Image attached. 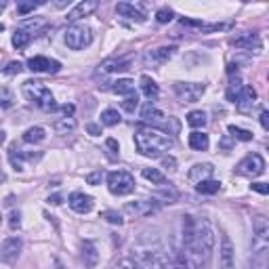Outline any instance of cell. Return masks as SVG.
<instances>
[{"instance_id": "cell-1", "label": "cell", "mask_w": 269, "mask_h": 269, "mask_svg": "<svg viewBox=\"0 0 269 269\" xmlns=\"http://www.w3.org/2000/svg\"><path fill=\"white\" fill-rule=\"evenodd\" d=\"M212 248H214V229H212L210 221L208 219H195L193 234H191L189 242L185 244L189 263L193 267H204L210 261Z\"/></svg>"}, {"instance_id": "cell-2", "label": "cell", "mask_w": 269, "mask_h": 269, "mask_svg": "<svg viewBox=\"0 0 269 269\" xmlns=\"http://www.w3.org/2000/svg\"><path fill=\"white\" fill-rule=\"evenodd\" d=\"M173 145H175L173 137H168L162 131H156V129H139L135 133V148L143 156L158 158V156H162L164 152H168Z\"/></svg>"}, {"instance_id": "cell-3", "label": "cell", "mask_w": 269, "mask_h": 269, "mask_svg": "<svg viewBox=\"0 0 269 269\" xmlns=\"http://www.w3.org/2000/svg\"><path fill=\"white\" fill-rule=\"evenodd\" d=\"M21 93H23V97H26L32 105L40 107V110H44V112L57 110L55 97H53V93L46 88V84L40 82V80H26V82L21 84Z\"/></svg>"}, {"instance_id": "cell-4", "label": "cell", "mask_w": 269, "mask_h": 269, "mask_svg": "<svg viewBox=\"0 0 269 269\" xmlns=\"http://www.w3.org/2000/svg\"><path fill=\"white\" fill-rule=\"evenodd\" d=\"M135 261L139 265H145V267H152V269H166L170 265V255L162 246L158 244H150V246H137L135 248Z\"/></svg>"}, {"instance_id": "cell-5", "label": "cell", "mask_w": 269, "mask_h": 269, "mask_svg": "<svg viewBox=\"0 0 269 269\" xmlns=\"http://www.w3.org/2000/svg\"><path fill=\"white\" fill-rule=\"evenodd\" d=\"M93 42V30L86 23H71L65 30V44L71 51H82Z\"/></svg>"}, {"instance_id": "cell-6", "label": "cell", "mask_w": 269, "mask_h": 269, "mask_svg": "<svg viewBox=\"0 0 269 269\" xmlns=\"http://www.w3.org/2000/svg\"><path fill=\"white\" fill-rule=\"evenodd\" d=\"M107 189L114 195H129L135 191V177L127 170H114L107 175Z\"/></svg>"}, {"instance_id": "cell-7", "label": "cell", "mask_w": 269, "mask_h": 269, "mask_svg": "<svg viewBox=\"0 0 269 269\" xmlns=\"http://www.w3.org/2000/svg\"><path fill=\"white\" fill-rule=\"evenodd\" d=\"M175 93L185 103H195V101H200L202 95L206 93V84H202V82H177Z\"/></svg>"}, {"instance_id": "cell-8", "label": "cell", "mask_w": 269, "mask_h": 269, "mask_svg": "<svg viewBox=\"0 0 269 269\" xmlns=\"http://www.w3.org/2000/svg\"><path fill=\"white\" fill-rule=\"evenodd\" d=\"M21 250H23V242H21L19 236H13V238L5 240L3 244H0V263H7V265L17 263Z\"/></svg>"}, {"instance_id": "cell-9", "label": "cell", "mask_w": 269, "mask_h": 269, "mask_svg": "<svg viewBox=\"0 0 269 269\" xmlns=\"http://www.w3.org/2000/svg\"><path fill=\"white\" fill-rule=\"evenodd\" d=\"M238 173L244 177H261L265 173V160L261 154H248L238 164Z\"/></svg>"}, {"instance_id": "cell-10", "label": "cell", "mask_w": 269, "mask_h": 269, "mask_svg": "<svg viewBox=\"0 0 269 269\" xmlns=\"http://www.w3.org/2000/svg\"><path fill=\"white\" fill-rule=\"evenodd\" d=\"M175 46H160V48H154V51H148L145 55H143V63H145L148 67H158L166 63L173 55H175Z\"/></svg>"}, {"instance_id": "cell-11", "label": "cell", "mask_w": 269, "mask_h": 269, "mask_svg": "<svg viewBox=\"0 0 269 269\" xmlns=\"http://www.w3.org/2000/svg\"><path fill=\"white\" fill-rule=\"evenodd\" d=\"M236 267V250L231 244L229 236H221V248H219V269H234Z\"/></svg>"}, {"instance_id": "cell-12", "label": "cell", "mask_w": 269, "mask_h": 269, "mask_svg": "<svg viewBox=\"0 0 269 269\" xmlns=\"http://www.w3.org/2000/svg\"><path fill=\"white\" fill-rule=\"evenodd\" d=\"M28 69L38 71V74H57L61 69V63L55 59H48V57H32L28 61Z\"/></svg>"}, {"instance_id": "cell-13", "label": "cell", "mask_w": 269, "mask_h": 269, "mask_svg": "<svg viewBox=\"0 0 269 269\" xmlns=\"http://www.w3.org/2000/svg\"><path fill=\"white\" fill-rule=\"evenodd\" d=\"M158 210H160V204L156 200H139L135 204L124 206V212L135 214V217H150V214H156Z\"/></svg>"}, {"instance_id": "cell-14", "label": "cell", "mask_w": 269, "mask_h": 269, "mask_svg": "<svg viewBox=\"0 0 269 269\" xmlns=\"http://www.w3.org/2000/svg\"><path fill=\"white\" fill-rule=\"evenodd\" d=\"M80 257H82V263H84L86 269H93L99 263L97 244L93 240H82V244H80Z\"/></svg>"}, {"instance_id": "cell-15", "label": "cell", "mask_w": 269, "mask_h": 269, "mask_svg": "<svg viewBox=\"0 0 269 269\" xmlns=\"http://www.w3.org/2000/svg\"><path fill=\"white\" fill-rule=\"evenodd\" d=\"M69 208L74 210V212H80V214H86V212H91L93 208V198L91 195H86L82 191H74L69 195Z\"/></svg>"}, {"instance_id": "cell-16", "label": "cell", "mask_w": 269, "mask_h": 269, "mask_svg": "<svg viewBox=\"0 0 269 269\" xmlns=\"http://www.w3.org/2000/svg\"><path fill=\"white\" fill-rule=\"evenodd\" d=\"M97 7H99L97 0H84V3H78L74 9L67 13V19L69 21H78V19H82V17H88L91 13H95Z\"/></svg>"}, {"instance_id": "cell-17", "label": "cell", "mask_w": 269, "mask_h": 269, "mask_svg": "<svg viewBox=\"0 0 269 269\" xmlns=\"http://www.w3.org/2000/svg\"><path fill=\"white\" fill-rule=\"evenodd\" d=\"M231 44H234L236 48H246V51H250V53H259L261 51V38L257 34H242V36H238V38H234L231 40Z\"/></svg>"}, {"instance_id": "cell-18", "label": "cell", "mask_w": 269, "mask_h": 269, "mask_svg": "<svg viewBox=\"0 0 269 269\" xmlns=\"http://www.w3.org/2000/svg\"><path fill=\"white\" fill-rule=\"evenodd\" d=\"M257 101V91L253 86H242V93L238 95L236 99V105H238V110L240 112H250L253 110V105Z\"/></svg>"}, {"instance_id": "cell-19", "label": "cell", "mask_w": 269, "mask_h": 269, "mask_svg": "<svg viewBox=\"0 0 269 269\" xmlns=\"http://www.w3.org/2000/svg\"><path fill=\"white\" fill-rule=\"evenodd\" d=\"M212 164H208V162H204V164H195V166H191L189 168V173H187V179L191 183H202V181H206V179H210V175H212Z\"/></svg>"}, {"instance_id": "cell-20", "label": "cell", "mask_w": 269, "mask_h": 269, "mask_svg": "<svg viewBox=\"0 0 269 269\" xmlns=\"http://www.w3.org/2000/svg\"><path fill=\"white\" fill-rule=\"evenodd\" d=\"M116 13L122 15V17H127V19H133V21H145V15H143L135 5L131 3H118L116 5Z\"/></svg>"}, {"instance_id": "cell-21", "label": "cell", "mask_w": 269, "mask_h": 269, "mask_svg": "<svg viewBox=\"0 0 269 269\" xmlns=\"http://www.w3.org/2000/svg\"><path fill=\"white\" fill-rule=\"evenodd\" d=\"M99 67L107 71V74H118V71H127L131 67V61L129 59H105Z\"/></svg>"}, {"instance_id": "cell-22", "label": "cell", "mask_w": 269, "mask_h": 269, "mask_svg": "<svg viewBox=\"0 0 269 269\" xmlns=\"http://www.w3.org/2000/svg\"><path fill=\"white\" fill-rule=\"evenodd\" d=\"M141 118L145 120V122H152V124H160V122H164V112H160V110H156V107L152 105V103H148L145 107L141 110Z\"/></svg>"}, {"instance_id": "cell-23", "label": "cell", "mask_w": 269, "mask_h": 269, "mask_svg": "<svg viewBox=\"0 0 269 269\" xmlns=\"http://www.w3.org/2000/svg\"><path fill=\"white\" fill-rule=\"evenodd\" d=\"M210 145V141H208V135L206 133H191L189 135V148L195 150V152H206Z\"/></svg>"}, {"instance_id": "cell-24", "label": "cell", "mask_w": 269, "mask_h": 269, "mask_svg": "<svg viewBox=\"0 0 269 269\" xmlns=\"http://www.w3.org/2000/svg\"><path fill=\"white\" fill-rule=\"evenodd\" d=\"M141 91H143V95H145L150 101H156L158 95H160L158 84H156L150 76H141Z\"/></svg>"}, {"instance_id": "cell-25", "label": "cell", "mask_w": 269, "mask_h": 269, "mask_svg": "<svg viewBox=\"0 0 269 269\" xmlns=\"http://www.w3.org/2000/svg\"><path fill=\"white\" fill-rule=\"evenodd\" d=\"M253 231H255V236H257L261 242H265V240L269 238V221L263 217V214L255 217V221H253Z\"/></svg>"}, {"instance_id": "cell-26", "label": "cell", "mask_w": 269, "mask_h": 269, "mask_svg": "<svg viewBox=\"0 0 269 269\" xmlns=\"http://www.w3.org/2000/svg\"><path fill=\"white\" fill-rule=\"evenodd\" d=\"M112 91L118 93V95H124V97H129V95H135V82L129 80V78H122V80H116L114 86H112Z\"/></svg>"}, {"instance_id": "cell-27", "label": "cell", "mask_w": 269, "mask_h": 269, "mask_svg": "<svg viewBox=\"0 0 269 269\" xmlns=\"http://www.w3.org/2000/svg\"><path fill=\"white\" fill-rule=\"evenodd\" d=\"M9 160H11V166H13L17 173L23 170V152L17 148V143H13V145L9 148Z\"/></svg>"}, {"instance_id": "cell-28", "label": "cell", "mask_w": 269, "mask_h": 269, "mask_svg": "<svg viewBox=\"0 0 269 269\" xmlns=\"http://www.w3.org/2000/svg\"><path fill=\"white\" fill-rule=\"evenodd\" d=\"M219 189H221V183L219 181H212V179H206V181L195 185V191L202 193V195H212V193H217Z\"/></svg>"}, {"instance_id": "cell-29", "label": "cell", "mask_w": 269, "mask_h": 269, "mask_svg": "<svg viewBox=\"0 0 269 269\" xmlns=\"http://www.w3.org/2000/svg\"><path fill=\"white\" fill-rule=\"evenodd\" d=\"M44 137H46V133H44V129H40V127H30V129L23 133V141H26V143H40V141H44Z\"/></svg>"}, {"instance_id": "cell-30", "label": "cell", "mask_w": 269, "mask_h": 269, "mask_svg": "<svg viewBox=\"0 0 269 269\" xmlns=\"http://www.w3.org/2000/svg\"><path fill=\"white\" fill-rule=\"evenodd\" d=\"M30 40H32V34L30 32H26V30H15V34H13V46L15 48H26L30 44Z\"/></svg>"}, {"instance_id": "cell-31", "label": "cell", "mask_w": 269, "mask_h": 269, "mask_svg": "<svg viewBox=\"0 0 269 269\" xmlns=\"http://www.w3.org/2000/svg\"><path fill=\"white\" fill-rule=\"evenodd\" d=\"M74 129H76V118L74 116H71V118L65 116V118H61V120L55 122V131L61 133V135H67V133H71Z\"/></svg>"}, {"instance_id": "cell-32", "label": "cell", "mask_w": 269, "mask_h": 269, "mask_svg": "<svg viewBox=\"0 0 269 269\" xmlns=\"http://www.w3.org/2000/svg\"><path fill=\"white\" fill-rule=\"evenodd\" d=\"M143 177H145L148 181H152L154 185H166V177L158 168H143Z\"/></svg>"}, {"instance_id": "cell-33", "label": "cell", "mask_w": 269, "mask_h": 269, "mask_svg": "<svg viewBox=\"0 0 269 269\" xmlns=\"http://www.w3.org/2000/svg\"><path fill=\"white\" fill-rule=\"evenodd\" d=\"M187 124H189V127H193V129H202L204 124H206V114L200 112V110L189 112L187 114Z\"/></svg>"}, {"instance_id": "cell-34", "label": "cell", "mask_w": 269, "mask_h": 269, "mask_svg": "<svg viewBox=\"0 0 269 269\" xmlns=\"http://www.w3.org/2000/svg\"><path fill=\"white\" fill-rule=\"evenodd\" d=\"M120 122V114H118V110H105L103 114H101V124L103 127H116V124Z\"/></svg>"}, {"instance_id": "cell-35", "label": "cell", "mask_w": 269, "mask_h": 269, "mask_svg": "<svg viewBox=\"0 0 269 269\" xmlns=\"http://www.w3.org/2000/svg\"><path fill=\"white\" fill-rule=\"evenodd\" d=\"M227 131H229V135H231V137L238 139V141H250V139H253V133L246 131V129L236 127V124H231V127H229Z\"/></svg>"}, {"instance_id": "cell-36", "label": "cell", "mask_w": 269, "mask_h": 269, "mask_svg": "<svg viewBox=\"0 0 269 269\" xmlns=\"http://www.w3.org/2000/svg\"><path fill=\"white\" fill-rule=\"evenodd\" d=\"M242 86H244V84H242V80L236 76V80H231V84H229V88H227V99L236 103L238 95L242 93Z\"/></svg>"}, {"instance_id": "cell-37", "label": "cell", "mask_w": 269, "mask_h": 269, "mask_svg": "<svg viewBox=\"0 0 269 269\" xmlns=\"http://www.w3.org/2000/svg\"><path fill=\"white\" fill-rule=\"evenodd\" d=\"M13 103H15L13 93L9 91V88H0V107H3V110H11Z\"/></svg>"}, {"instance_id": "cell-38", "label": "cell", "mask_w": 269, "mask_h": 269, "mask_svg": "<svg viewBox=\"0 0 269 269\" xmlns=\"http://www.w3.org/2000/svg\"><path fill=\"white\" fill-rule=\"evenodd\" d=\"M101 219H105L107 223H112V225H122V223H124L122 214L116 212V210H105V212L101 214Z\"/></svg>"}, {"instance_id": "cell-39", "label": "cell", "mask_w": 269, "mask_h": 269, "mask_svg": "<svg viewBox=\"0 0 269 269\" xmlns=\"http://www.w3.org/2000/svg\"><path fill=\"white\" fill-rule=\"evenodd\" d=\"M173 17H175V13H173V9H168V7L158 9V13H156L158 23H168V21H173Z\"/></svg>"}, {"instance_id": "cell-40", "label": "cell", "mask_w": 269, "mask_h": 269, "mask_svg": "<svg viewBox=\"0 0 269 269\" xmlns=\"http://www.w3.org/2000/svg\"><path fill=\"white\" fill-rule=\"evenodd\" d=\"M114 269H141V265L133 257H127V259H120Z\"/></svg>"}, {"instance_id": "cell-41", "label": "cell", "mask_w": 269, "mask_h": 269, "mask_svg": "<svg viewBox=\"0 0 269 269\" xmlns=\"http://www.w3.org/2000/svg\"><path fill=\"white\" fill-rule=\"evenodd\" d=\"M137 105H139V97H137V93H135V95H129L127 99L122 101V107H124L127 112H131V114L137 110Z\"/></svg>"}, {"instance_id": "cell-42", "label": "cell", "mask_w": 269, "mask_h": 269, "mask_svg": "<svg viewBox=\"0 0 269 269\" xmlns=\"http://www.w3.org/2000/svg\"><path fill=\"white\" fill-rule=\"evenodd\" d=\"M9 227L13 231L21 227V212L19 210H11V214H9Z\"/></svg>"}, {"instance_id": "cell-43", "label": "cell", "mask_w": 269, "mask_h": 269, "mask_svg": "<svg viewBox=\"0 0 269 269\" xmlns=\"http://www.w3.org/2000/svg\"><path fill=\"white\" fill-rule=\"evenodd\" d=\"M42 3H34V0H32V3H19V5H17V13H19V15H28V13H32L36 7H40Z\"/></svg>"}, {"instance_id": "cell-44", "label": "cell", "mask_w": 269, "mask_h": 269, "mask_svg": "<svg viewBox=\"0 0 269 269\" xmlns=\"http://www.w3.org/2000/svg\"><path fill=\"white\" fill-rule=\"evenodd\" d=\"M103 177H105L103 170H93L91 175L86 177V183H88V185H99V183L103 181Z\"/></svg>"}, {"instance_id": "cell-45", "label": "cell", "mask_w": 269, "mask_h": 269, "mask_svg": "<svg viewBox=\"0 0 269 269\" xmlns=\"http://www.w3.org/2000/svg\"><path fill=\"white\" fill-rule=\"evenodd\" d=\"M21 69H23V65H21L19 61H11V63L5 67V74H7V76H15V74H19Z\"/></svg>"}, {"instance_id": "cell-46", "label": "cell", "mask_w": 269, "mask_h": 269, "mask_svg": "<svg viewBox=\"0 0 269 269\" xmlns=\"http://www.w3.org/2000/svg\"><path fill=\"white\" fill-rule=\"evenodd\" d=\"M250 189H255V191H259V193H263V195L269 193V185H267V183H253V185H250Z\"/></svg>"}, {"instance_id": "cell-47", "label": "cell", "mask_w": 269, "mask_h": 269, "mask_svg": "<svg viewBox=\"0 0 269 269\" xmlns=\"http://www.w3.org/2000/svg\"><path fill=\"white\" fill-rule=\"evenodd\" d=\"M162 166H164V168H168V170H175L177 160H175V158H170V156H166V158H162Z\"/></svg>"}, {"instance_id": "cell-48", "label": "cell", "mask_w": 269, "mask_h": 269, "mask_svg": "<svg viewBox=\"0 0 269 269\" xmlns=\"http://www.w3.org/2000/svg\"><path fill=\"white\" fill-rule=\"evenodd\" d=\"M261 127H263L265 131L269 129V112H267V110L261 112Z\"/></svg>"}, {"instance_id": "cell-49", "label": "cell", "mask_w": 269, "mask_h": 269, "mask_svg": "<svg viewBox=\"0 0 269 269\" xmlns=\"http://www.w3.org/2000/svg\"><path fill=\"white\" fill-rule=\"evenodd\" d=\"M61 200H63L61 195H59V193H55V195H51V198H48L46 202H48V204H53V206H59V204H61Z\"/></svg>"}, {"instance_id": "cell-50", "label": "cell", "mask_w": 269, "mask_h": 269, "mask_svg": "<svg viewBox=\"0 0 269 269\" xmlns=\"http://www.w3.org/2000/svg\"><path fill=\"white\" fill-rule=\"evenodd\" d=\"M86 131L88 133H91V135H101V127H97V124H88V127H86Z\"/></svg>"}, {"instance_id": "cell-51", "label": "cell", "mask_w": 269, "mask_h": 269, "mask_svg": "<svg viewBox=\"0 0 269 269\" xmlns=\"http://www.w3.org/2000/svg\"><path fill=\"white\" fill-rule=\"evenodd\" d=\"M61 110H63V114H65L67 118H71V116H74V105H63Z\"/></svg>"}, {"instance_id": "cell-52", "label": "cell", "mask_w": 269, "mask_h": 269, "mask_svg": "<svg viewBox=\"0 0 269 269\" xmlns=\"http://www.w3.org/2000/svg\"><path fill=\"white\" fill-rule=\"evenodd\" d=\"M107 148H112L114 152L120 150V145H118V141H116V139H107Z\"/></svg>"}, {"instance_id": "cell-53", "label": "cell", "mask_w": 269, "mask_h": 269, "mask_svg": "<svg viewBox=\"0 0 269 269\" xmlns=\"http://www.w3.org/2000/svg\"><path fill=\"white\" fill-rule=\"evenodd\" d=\"M5 135H7V133H5L3 129H0V145H3V143H5Z\"/></svg>"}, {"instance_id": "cell-54", "label": "cell", "mask_w": 269, "mask_h": 269, "mask_svg": "<svg viewBox=\"0 0 269 269\" xmlns=\"http://www.w3.org/2000/svg\"><path fill=\"white\" fill-rule=\"evenodd\" d=\"M5 9H7V3H0V13H3Z\"/></svg>"}, {"instance_id": "cell-55", "label": "cell", "mask_w": 269, "mask_h": 269, "mask_svg": "<svg viewBox=\"0 0 269 269\" xmlns=\"http://www.w3.org/2000/svg\"><path fill=\"white\" fill-rule=\"evenodd\" d=\"M3 32H5V26H3V23H0V34H3Z\"/></svg>"}, {"instance_id": "cell-56", "label": "cell", "mask_w": 269, "mask_h": 269, "mask_svg": "<svg viewBox=\"0 0 269 269\" xmlns=\"http://www.w3.org/2000/svg\"><path fill=\"white\" fill-rule=\"evenodd\" d=\"M0 223H3V214H0Z\"/></svg>"}]
</instances>
